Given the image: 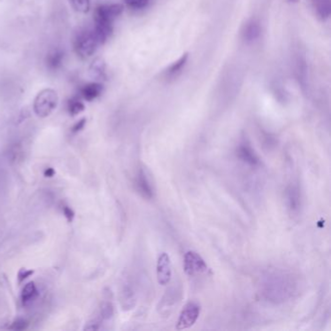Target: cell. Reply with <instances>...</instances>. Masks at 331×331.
Wrapping results in <instances>:
<instances>
[{"instance_id": "cell-1", "label": "cell", "mask_w": 331, "mask_h": 331, "mask_svg": "<svg viewBox=\"0 0 331 331\" xmlns=\"http://www.w3.org/2000/svg\"><path fill=\"white\" fill-rule=\"evenodd\" d=\"M123 7L120 4L100 5L94 12L93 30L101 45L104 44L113 31V22L122 14Z\"/></svg>"}, {"instance_id": "cell-2", "label": "cell", "mask_w": 331, "mask_h": 331, "mask_svg": "<svg viewBox=\"0 0 331 331\" xmlns=\"http://www.w3.org/2000/svg\"><path fill=\"white\" fill-rule=\"evenodd\" d=\"M100 45L93 27H88L78 32L74 40V50L79 56L86 58L93 55Z\"/></svg>"}, {"instance_id": "cell-3", "label": "cell", "mask_w": 331, "mask_h": 331, "mask_svg": "<svg viewBox=\"0 0 331 331\" xmlns=\"http://www.w3.org/2000/svg\"><path fill=\"white\" fill-rule=\"evenodd\" d=\"M57 94L54 89L46 88L38 93L34 100V111L40 118H46L56 108Z\"/></svg>"}, {"instance_id": "cell-4", "label": "cell", "mask_w": 331, "mask_h": 331, "mask_svg": "<svg viewBox=\"0 0 331 331\" xmlns=\"http://www.w3.org/2000/svg\"><path fill=\"white\" fill-rule=\"evenodd\" d=\"M200 311V305L196 302H188V304H186L177 321V329L183 330L191 327L198 320Z\"/></svg>"}, {"instance_id": "cell-5", "label": "cell", "mask_w": 331, "mask_h": 331, "mask_svg": "<svg viewBox=\"0 0 331 331\" xmlns=\"http://www.w3.org/2000/svg\"><path fill=\"white\" fill-rule=\"evenodd\" d=\"M184 269L188 276H194L196 274L204 273L208 270V266L205 260L196 252L189 251L185 254Z\"/></svg>"}, {"instance_id": "cell-6", "label": "cell", "mask_w": 331, "mask_h": 331, "mask_svg": "<svg viewBox=\"0 0 331 331\" xmlns=\"http://www.w3.org/2000/svg\"><path fill=\"white\" fill-rule=\"evenodd\" d=\"M157 282L161 286H166L170 283L172 277V264L170 256L166 253L159 254L156 264Z\"/></svg>"}, {"instance_id": "cell-7", "label": "cell", "mask_w": 331, "mask_h": 331, "mask_svg": "<svg viewBox=\"0 0 331 331\" xmlns=\"http://www.w3.org/2000/svg\"><path fill=\"white\" fill-rule=\"evenodd\" d=\"M136 188L144 198L152 199L154 197V188L143 169L139 170L136 177Z\"/></svg>"}, {"instance_id": "cell-8", "label": "cell", "mask_w": 331, "mask_h": 331, "mask_svg": "<svg viewBox=\"0 0 331 331\" xmlns=\"http://www.w3.org/2000/svg\"><path fill=\"white\" fill-rule=\"evenodd\" d=\"M287 209L291 214H297L301 206V195L297 186L290 185L286 192Z\"/></svg>"}, {"instance_id": "cell-9", "label": "cell", "mask_w": 331, "mask_h": 331, "mask_svg": "<svg viewBox=\"0 0 331 331\" xmlns=\"http://www.w3.org/2000/svg\"><path fill=\"white\" fill-rule=\"evenodd\" d=\"M238 156L240 159H242L249 165L256 166L259 164V159L256 154L254 153L253 148L250 146V144L247 142H243L240 144L237 150Z\"/></svg>"}, {"instance_id": "cell-10", "label": "cell", "mask_w": 331, "mask_h": 331, "mask_svg": "<svg viewBox=\"0 0 331 331\" xmlns=\"http://www.w3.org/2000/svg\"><path fill=\"white\" fill-rule=\"evenodd\" d=\"M103 86L98 83H89L80 89L81 96L87 101H92L97 98L102 93Z\"/></svg>"}, {"instance_id": "cell-11", "label": "cell", "mask_w": 331, "mask_h": 331, "mask_svg": "<svg viewBox=\"0 0 331 331\" xmlns=\"http://www.w3.org/2000/svg\"><path fill=\"white\" fill-rule=\"evenodd\" d=\"M261 32V28L259 23L256 21H251L248 22L243 30V38L246 42H254L255 41Z\"/></svg>"}, {"instance_id": "cell-12", "label": "cell", "mask_w": 331, "mask_h": 331, "mask_svg": "<svg viewBox=\"0 0 331 331\" xmlns=\"http://www.w3.org/2000/svg\"><path fill=\"white\" fill-rule=\"evenodd\" d=\"M63 59H64V53L60 50H55L51 52L47 56L46 64L50 70L55 71L62 65Z\"/></svg>"}, {"instance_id": "cell-13", "label": "cell", "mask_w": 331, "mask_h": 331, "mask_svg": "<svg viewBox=\"0 0 331 331\" xmlns=\"http://www.w3.org/2000/svg\"><path fill=\"white\" fill-rule=\"evenodd\" d=\"M188 54H185V55H182L176 62H174L172 65H170V67L167 69L166 71V74L167 76L169 77H174L175 75H177L178 73H180L183 69V67L186 65L187 61H188Z\"/></svg>"}, {"instance_id": "cell-14", "label": "cell", "mask_w": 331, "mask_h": 331, "mask_svg": "<svg viewBox=\"0 0 331 331\" xmlns=\"http://www.w3.org/2000/svg\"><path fill=\"white\" fill-rule=\"evenodd\" d=\"M315 8L321 18H327L330 13V0H313Z\"/></svg>"}, {"instance_id": "cell-15", "label": "cell", "mask_w": 331, "mask_h": 331, "mask_svg": "<svg viewBox=\"0 0 331 331\" xmlns=\"http://www.w3.org/2000/svg\"><path fill=\"white\" fill-rule=\"evenodd\" d=\"M84 109H85V105L77 97H73L68 101V111L71 115L76 116L79 113L83 112Z\"/></svg>"}, {"instance_id": "cell-16", "label": "cell", "mask_w": 331, "mask_h": 331, "mask_svg": "<svg viewBox=\"0 0 331 331\" xmlns=\"http://www.w3.org/2000/svg\"><path fill=\"white\" fill-rule=\"evenodd\" d=\"M36 292H37V290H36V287L34 286V283L27 284L22 289V297L23 302H28L31 299H34Z\"/></svg>"}, {"instance_id": "cell-17", "label": "cell", "mask_w": 331, "mask_h": 331, "mask_svg": "<svg viewBox=\"0 0 331 331\" xmlns=\"http://www.w3.org/2000/svg\"><path fill=\"white\" fill-rule=\"evenodd\" d=\"M73 7L79 12L87 13L90 8V1L89 0H71Z\"/></svg>"}, {"instance_id": "cell-18", "label": "cell", "mask_w": 331, "mask_h": 331, "mask_svg": "<svg viewBox=\"0 0 331 331\" xmlns=\"http://www.w3.org/2000/svg\"><path fill=\"white\" fill-rule=\"evenodd\" d=\"M150 0H124V3L131 9L140 10L148 6Z\"/></svg>"}, {"instance_id": "cell-19", "label": "cell", "mask_w": 331, "mask_h": 331, "mask_svg": "<svg viewBox=\"0 0 331 331\" xmlns=\"http://www.w3.org/2000/svg\"><path fill=\"white\" fill-rule=\"evenodd\" d=\"M102 316L104 319H110L113 316V306L110 303H105L102 306Z\"/></svg>"}, {"instance_id": "cell-20", "label": "cell", "mask_w": 331, "mask_h": 331, "mask_svg": "<svg viewBox=\"0 0 331 331\" xmlns=\"http://www.w3.org/2000/svg\"><path fill=\"white\" fill-rule=\"evenodd\" d=\"M15 326H13L14 329H17V330H21V329H24L26 327V322L24 320H18L14 323Z\"/></svg>"}, {"instance_id": "cell-21", "label": "cell", "mask_w": 331, "mask_h": 331, "mask_svg": "<svg viewBox=\"0 0 331 331\" xmlns=\"http://www.w3.org/2000/svg\"><path fill=\"white\" fill-rule=\"evenodd\" d=\"M85 122H86V120H85V119H83L82 121H80V122H77V123L75 124V126H74V130H79V129H81V128L84 126Z\"/></svg>"}]
</instances>
